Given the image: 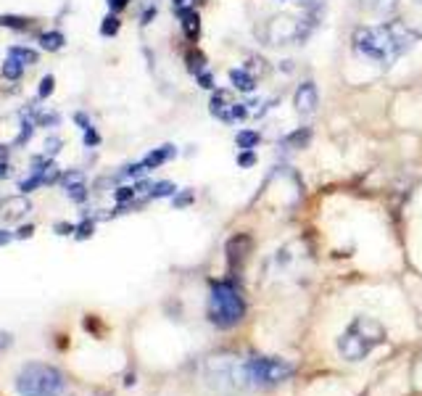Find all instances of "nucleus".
<instances>
[{"instance_id":"obj_29","label":"nucleus","mask_w":422,"mask_h":396,"mask_svg":"<svg viewBox=\"0 0 422 396\" xmlns=\"http://www.w3.org/2000/svg\"><path fill=\"white\" fill-rule=\"evenodd\" d=\"M109 6L114 8V11H121V8L127 6V0H109Z\"/></svg>"},{"instance_id":"obj_26","label":"nucleus","mask_w":422,"mask_h":396,"mask_svg":"<svg viewBox=\"0 0 422 396\" xmlns=\"http://www.w3.org/2000/svg\"><path fill=\"white\" fill-rule=\"evenodd\" d=\"M172 6H174V11L177 13H183L190 8V0H172Z\"/></svg>"},{"instance_id":"obj_18","label":"nucleus","mask_w":422,"mask_h":396,"mask_svg":"<svg viewBox=\"0 0 422 396\" xmlns=\"http://www.w3.org/2000/svg\"><path fill=\"white\" fill-rule=\"evenodd\" d=\"M362 6H364V8H372V11H378V13H385L396 6V0H362Z\"/></svg>"},{"instance_id":"obj_7","label":"nucleus","mask_w":422,"mask_h":396,"mask_svg":"<svg viewBox=\"0 0 422 396\" xmlns=\"http://www.w3.org/2000/svg\"><path fill=\"white\" fill-rule=\"evenodd\" d=\"M211 114L222 121H238V119H246V117H249V109H246L243 103H238L230 93L217 90L214 98H211Z\"/></svg>"},{"instance_id":"obj_14","label":"nucleus","mask_w":422,"mask_h":396,"mask_svg":"<svg viewBox=\"0 0 422 396\" xmlns=\"http://www.w3.org/2000/svg\"><path fill=\"white\" fill-rule=\"evenodd\" d=\"M230 79H232V85L238 90H253V77H251L246 69H235V72H230Z\"/></svg>"},{"instance_id":"obj_20","label":"nucleus","mask_w":422,"mask_h":396,"mask_svg":"<svg viewBox=\"0 0 422 396\" xmlns=\"http://www.w3.org/2000/svg\"><path fill=\"white\" fill-rule=\"evenodd\" d=\"M0 27H11V29H24V27H27V19H19V16H0Z\"/></svg>"},{"instance_id":"obj_21","label":"nucleus","mask_w":422,"mask_h":396,"mask_svg":"<svg viewBox=\"0 0 422 396\" xmlns=\"http://www.w3.org/2000/svg\"><path fill=\"white\" fill-rule=\"evenodd\" d=\"M174 190H177V187H174L172 183H159V185H153L151 196H153V198H161V196H172Z\"/></svg>"},{"instance_id":"obj_16","label":"nucleus","mask_w":422,"mask_h":396,"mask_svg":"<svg viewBox=\"0 0 422 396\" xmlns=\"http://www.w3.org/2000/svg\"><path fill=\"white\" fill-rule=\"evenodd\" d=\"M24 74V66L16 61V58H8L6 64H3V77L6 79H22Z\"/></svg>"},{"instance_id":"obj_12","label":"nucleus","mask_w":422,"mask_h":396,"mask_svg":"<svg viewBox=\"0 0 422 396\" xmlns=\"http://www.w3.org/2000/svg\"><path fill=\"white\" fill-rule=\"evenodd\" d=\"M180 16H183L185 34H187L190 40H195V37H198V29H201V24H198V13H195L193 8H187V11H183Z\"/></svg>"},{"instance_id":"obj_5","label":"nucleus","mask_w":422,"mask_h":396,"mask_svg":"<svg viewBox=\"0 0 422 396\" xmlns=\"http://www.w3.org/2000/svg\"><path fill=\"white\" fill-rule=\"evenodd\" d=\"M293 375V367L282 359L275 357H251L246 359V378H249V388L256 385H277L288 381Z\"/></svg>"},{"instance_id":"obj_15","label":"nucleus","mask_w":422,"mask_h":396,"mask_svg":"<svg viewBox=\"0 0 422 396\" xmlns=\"http://www.w3.org/2000/svg\"><path fill=\"white\" fill-rule=\"evenodd\" d=\"M235 145H238L240 151H251L253 145H259V132H251V130L238 132V138H235Z\"/></svg>"},{"instance_id":"obj_19","label":"nucleus","mask_w":422,"mask_h":396,"mask_svg":"<svg viewBox=\"0 0 422 396\" xmlns=\"http://www.w3.org/2000/svg\"><path fill=\"white\" fill-rule=\"evenodd\" d=\"M119 32V19L117 16H106L100 24V34H117Z\"/></svg>"},{"instance_id":"obj_31","label":"nucleus","mask_w":422,"mask_h":396,"mask_svg":"<svg viewBox=\"0 0 422 396\" xmlns=\"http://www.w3.org/2000/svg\"><path fill=\"white\" fill-rule=\"evenodd\" d=\"M11 241V232H6V230H0V246H6V243Z\"/></svg>"},{"instance_id":"obj_17","label":"nucleus","mask_w":422,"mask_h":396,"mask_svg":"<svg viewBox=\"0 0 422 396\" xmlns=\"http://www.w3.org/2000/svg\"><path fill=\"white\" fill-rule=\"evenodd\" d=\"M11 58H16L22 66H29V64L37 61V53L29 51V48H11Z\"/></svg>"},{"instance_id":"obj_33","label":"nucleus","mask_w":422,"mask_h":396,"mask_svg":"<svg viewBox=\"0 0 422 396\" xmlns=\"http://www.w3.org/2000/svg\"><path fill=\"white\" fill-rule=\"evenodd\" d=\"M0 177H8V164L6 161H0Z\"/></svg>"},{"instance_id":"obj_4","label":"nucleus","mask_w":422,"mask_h":396,"mask_svg":"<svg viewBox=\"0 0 422 396\" xmlns=\"http://www.w3.org/2000/svg\"><path fill=\"white\" fill-rule=\"evenodd\" d=\"M246 315V304L240 291L232 283H214L209 296V319L217 328H232Z\"/></svg>"},{"instance_id":"obj_34","label":"nucleus","mask_w":422,"mask_h":396,"mask_svg":"<svg viewBox=\"0 0 422 396\" xmlns=\"http://www.w3.org/2000/svg\"><path fill=\"white\" fill-rule=\"evenodd\" d=\"M417 3H420V6H422V0H417Z\"/></svg>"},{"instance_id":"obj_22","label":"nucleus","mask_w":422,"mask_h":396,"mask_svg":"<svg viewBox=\"0 0 422 396\" xmlns=\"http://www.w3.org/2000/svg\"><path fill=\"white\" fill-rule=\"evenodd\" d=\"M53 85H55V79L48 74V77H43V82H40V90H37V95L40 98H48L51 93H53Z\"/></svg>"},{"instance_id":"obj_2","label":"nucleus","mask_w":422,"mask_h":396,"mask_svg":"<svg viewBox=\"0 0 422 396\" xmlns=\"http://www.w3.org/2000/svg\"><path fill=\"white\" fill-rule=\"evenodd\" d=\"M383 341H385V328L378 319L357 317L343 330V336L338 338V352L343 354L348 362H362Z\"/></svg>"},{"instance_id":"obj_32","label":"nucleus","mask_w":422,"mask_h":396,"mask_svg":"<svg viewBox=\"0 0 422 396\" xmlns=\"http://www.w3.org/2000/svg\"><path fill=\"white\" fill-rule=\"evenodd\" d=\"M29 235H32V227H22L19 230V238H29Z\"/></svg>"},{"instance_id":"obj_13","label":"nucleus","mask_w":422,"mask_h":396,"mask_svg":"<svg viewBox=\"0 0 422 396\" xmlns=\"http://www.w3.org/2000/svg\"><path fill=\"white\" fill-rule=\"evenodd\" d=\"M64 34L61 32H43L40 34V45H43V51H51V53H53V51H61V48H64Z\"/></svg>"},{"instance_id":"obj_9","label":"nucleus","mask_w":422,"mask_h":396,"mask_svg":"<svg viewBox=\"0 0 422 396\" xmlns=\"http://www.w3.org/2000/svg\"><path fill=\"white\" fill-rule=\"evenodd\" d=\"M293 103H296V111H298L301 117H312L314 111H317V103H319L314 82H303L301 88L296 90V98H293Z\"/></svg>"},{"instance_id":"obj_28","label":"nucleus","mask_w":422,"mask_h":396,"mask_svg":"<svg viewBox=\"0 0 422 396\" xmlns=\"http://www.w3.org/2000/svg\"><path fill=\"white\" fill-rule=\"evenodd\" d=\"M45 145H48V154L53 156L55 151H58V145H61V140H58V138H48V143H45Z\"/></svg>"},{"instance_id":"obj_6","label":"nucleus","mask_w":422,"mask_h":396,"mask_svg":"<svg viewBox=\"0 0 422 396\" xmlns=\"http://www.w3.org/2000/svg\"><path fill=\"white\" fill-rule=\"evenodd\" d=\"M267 40H270V45H288L296 43V40H303L301 24L291 16H275L267 24Z\"/></svg>"},{"instance_id":"obj_1","label":"nucleus","mask_w":422,"mask_h":396,"mask_svg":"<svg viewBox=\"0 0 422 396\" xmlns=\"http://www.w3.org/2000/svg\"><path fill=\"white\" fill-rule=\"evenodd\" d=\"M417 43V34L404 24H380V27H359L354 32V51L372 64L390 66L396 58L409 53Z\"/></svg>"},{"instance_id":"obj_10","label":"nucleus","mask_w":422,"mask_h":396,"mask_svg":"<svg viewBox=\"0 0 422 396\" xmlns=\"http://www.w3.org/2000/svg\"><path fill=\"white\" fill-rule=\"evenodd\" d=\"M61 185H64L66 196L72 201H85L87 198V180L82 172H64L61 175Z\"/></svg>"},{"instance_id":"obj_27","label":"nucleus","mask_w":422,"mask_h":396,"mask_svg":"<svg viewBox=\"0 0 422 396\" xmlns=\"http://www.w3.org/2000/svg\"><path fill=\"white\" fill-rule=\"evenodd\" d=\"M238 164L251 166V164H253V154H251V151H246V154H240V156H238Z\"/></svg>"},{"instance_id":"obj_8","label":"nucleus","mask_w":422,"mask_h":396,"mask_svg":"<svg viewBox=\"0 0 422 396\" xmlns=\"http://www.w3.org/2000/svg\"><path fill=\"white\" fill-rule=\"evenodd\" d=\"M29 201L24 196H8V198H3L0 201V220H6V222H16V220H22L24 214H29Z\"/></svg>"},{"instance_id":"obj_23","label":"nucleus","mask_w":422,"mask_h":396,"mask_svg":"<svg viewBox=\"0 0 422 396\" xmlns=\"http://www.w3.org/2000/svg\"><path fill=\"white\" fill-rule=\"evenodd\" d=\"M306 140H309V130H298V132H293V135L288 138V140H285V143H288V145H293V143L303 145Z\"/></svg>"},{"instance_id":"obj_25","label":"nucleus","mask_w":422,"mask_h":396,"mask_svg":"<svg viewBox=\"0 0 422 396\" xmlns=\"http://www.w3.org/2000/svg\"><path fill=\"white\" fill-rule=\"evenodd\" d=\"M11 333H3V330H0V352H6V349H8V346H11Z\"/></svg>"},{"instance_id":"obj_11","label":"nucleus","mask_w":422,"mask_h":396,"mask_svg":"<svg viewBox=\"0 0 422 396\" xmlns=\"http://www.w3.org/2000/svg\"><path fill=\"white\" fill-rule=\"evenodd\" d=\"M174 154H177V151H174V145H161V148H156L153 154L145 156V159L140 161V166L143 169H156V166H161L164 161H169Z\"/></svg>"},{"instance_id":"obj_24","label":"nucleus","mask_w":422,"mask_h":396,"mask_svg":"<svg viewBox=\"0 0 422 396\" xmlns=\"http://www.w3.org/2000/svg\"><path fill=\"white\" fill-rule=\"evenodd\" d=\"M22 127H24V130L19 132L16 143H27V140H29V135H32V121H29V119H24V121H22Z\"/></svg>"},{"instance_id":"obj_3","label":"nucleus","mask_w":422,"mask_h":396,"mask_svg":"<svg viewBox=\"0 0 422 396\" xmlns=\"http://www.w3.org/2000/svg\"><path fill=\"white\" fill-rule=\"evenodd\" d=\"M16 391L22 396H69V383L61 370L32 362L16 375Z\"/></svg>"},{"instance_id":"obj_30","label":"nucleus","mask_w":422,"mask_h":396,"mask_svg":"<svg viewBox=\"0 0 422 396\" xmlns=\"http://www.w3.org/2000/svg\"><path fill=\"white\" fill-rule=\"evenodd\" d=\"M201 85H204V88H214V82H211L209 74H201Z\"/></svg>"}]
</instances>
